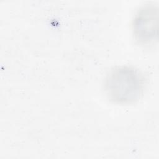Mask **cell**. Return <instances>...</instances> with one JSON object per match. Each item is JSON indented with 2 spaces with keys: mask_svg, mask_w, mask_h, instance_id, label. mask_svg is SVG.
Returning a JSON list of instances; mask_svg holds the SVG:
<instances>
[{
  "mask_svg": "<svg viewBox=\"0 0 159 159\" xmlns=\"http://www.w3.org/2000/svg\"><path fill=\"white\" fill-rule=\"evenodd\" d=\"M158 6L146 3L139 7L134 16L132 30L135 40L142 45H152L157 39Z\"/></svg>",
  "mask_w": 159,
  "mask_h": 159,
  "instance_id": "2",
  "label": "cell"
},
{
  "mask_svg": "<svg viewBox=\"0 0 159 159\" xmlns=\"http://www.w3.org/2000/svg\"><path fill=\"white\" fill-rule=\"evenodd\" d=\"M145 79L135 67L116 66L106 74L104 81V93L112 102L120 105L132 104L143 94Z\"/></svg>",
  "mask_w": 159,
  "mask_h": 159,
  "instance_id": "1",
  "label": "cell"
}]
</instances>
